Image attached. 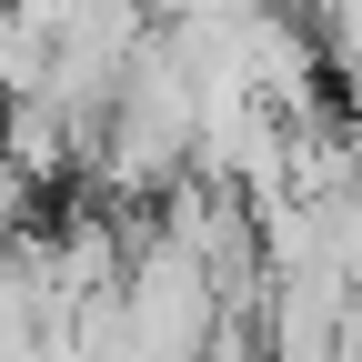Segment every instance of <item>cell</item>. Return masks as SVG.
Segmentation results:
<instances>
[{
    "mask_svg": "<svg viewBox=\"0 0 362 362\" xmlns=\"http://www.w3.org/2000/svg\"><path fill=\"white\" fill-rule=\"evenodd\" d=\"M11 171L40 192V181H61V171H90V151H81V131L51 101H11Z\"/></svg>",
    "mask_w": 362,
    "mask_h": 362,
    "instance_id": "cell-1",
    "label": "cell"
},
{
    "mask_svg": "<svg viewBox=\"0 0 362 362\" xmlns=\"http://www.w3.org/2000/svg\"><path fill=\"white\" fill-rule=\"evenodd\" d=\"M40 90H51V30L0 0V101H40Z\"/></svg>",
    "mask_w": 362,
    "mask_h": 362,
    "instance_id": "cell-2",
    "label": "cell"
},
{
    "mask_svg": "<svg viewBox=\"0 0 362 362\" xmlns=\"http://www.w3.org/2000/svg\"><path fill=\"white\" fill-rule=\"evenodd\" d=\"M21 242H30V181H21V171H0V262H11Z\"/></svg>",
    "mask_w": 362,
    "mask_h": 362,
    "instance_id": "cell-3",
    "label": "cell"
},
{
    "mask_svg": "<svg viewBox=\"0 0 362 362\" xmlns=\"http://www.w3.org/2000/svg\"><path fill=\"white\" fill-rule=\"evenodd\" d=\"M282 11H302V21H332V11H342V0H282Z\"/></svg>",
    "mask_w": 362,
    "mask_h": 362,
    "instance_id": "cell-4",
    "label": "cell"
},
{
    "mask_svg": "<svg viewBox=\"0 0 362 362\" xmlns=\"http://www.w3.org/2000/svg\"><path fill=\"white\" fill-rule=\"evenodd\" d=\"M0 171H11V101H0Z\"/></svg>",
    "mask_w": 362,
    "mask_h": 362,
    "instance_id": "cell-5",
    "label": "cell"
}]
</instances>
